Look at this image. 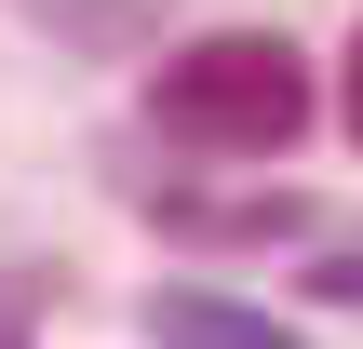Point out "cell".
<instances>
[{"label":"cell","mask_w":363,"mask_h":349,"mask_svg":"<svg viewBox=\"0 0 363 349\" xmlns=\"http://www.w3.org/2000/svg\"><path fill=\"white\" fill-rule=\"evenodd\" d=\"M148 108H162L189 148L269 161V148L310 135V54H296L283 27H216V40H189V54L148 67Z\"/></svg>","instance_id":"obj_1"},{"label":"cell","mask_w":363,"mask_h":349,"mask_svg":"<svg viewBox=\"0 0 363 349\" xmlns=\"http://www.w3.org/2000/svg\"><path fill=\"white\" fill-rule=\"evenodd\" d=\"M148 349H296V323H269V309H242V296L175 282V296H148Z\"/></svg>","instance_id":"obj_2"},{"label":"cell","mask_w":363,"mask_h":349,"mask_svg":"<svg viewBox=\"0 0 363 349\" xmlns=\"http://www.w3.org/2000/svg\"><path fill=\"white\" fill-rule=\"evenodd\" d=\"M148 215L162 229H189V242H283V229H310V202H189V188H148Z\"/></svg>","instance_id":"obj_3"},{"label":"cell","mask_w":363,"mask_h":349,"mask_svg":"<svg viewBox=\"0 0 363 349\" xmlns=\"http://www.w3.org/2000/svg\"><path fill=\"white\" fill-rule=\"evenodd\" d=\"M40 27H67V40H94V54H108V40H135V27H148V0H40Z\"/></svg>","instance_id":"obj_4"},{"label":"cell","mask_w":363,"mask_h":349,"mask_svg":"<svg viewBox=\"0 0 363 349\" xmlns=\"http://www.w3.org/2000/svg\"><path fill=\"white\" fill-rule=\"evenodd\" d=\"M323 296H337V309H363V242H350V256H323Z\"/></svg>","instance_id":"obj_5"},{"label":"cell","mask_w":363,"mask_h":349,"mask_svg":"<svg viewBox=\"0 0 363 349\" xmlns=\"http://www.w3.org/2000/svg\"><path fill=\"white\" fill-rule=\"evenodd\" d=\"M350 135H363V27H350Z\"/></svg>","instance_id":"obj_6"},{"label":"cell","mask_w":363,"mask_h":349,"mask_svg":"<svg viewBox=\"0 0 363 349\" xmlns=\"http://www.w3.org/2000/svg\"><path fill=\"white\" fill-rule=\"evenodd\" d=\"M0 349H13V336H0Z\"/></svg>","instance_id":"obj_7"}]
</instances>
